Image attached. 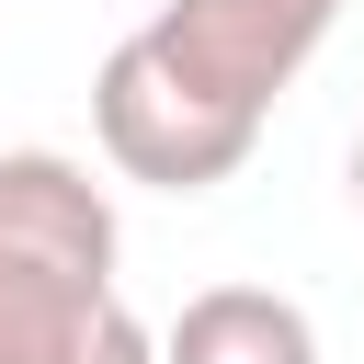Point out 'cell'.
I'll return each mask as SVG.
<instances>
[{
    "mask_svg": "<svg viewBox=\"0 0 364 364\" xmlns=\"http://www.w3.org/2000/svg\"><path fill=\"white\" fill-rule=\"evenodd\" d=\"M341 0H171L91 68V136L148 193H216L250 171L273 102L330 46Z\"/></svg>",
    "mask_w": 364,
    "mask_h": 364,
    "instance_id": "cell-1",
    "label": "cell"
},
{
    "mask_svg": "<svg viewBox=\"0 0 364 364\" xmlns=\"http://www.w3.org/2000/svg\"><path fill=\"white\" fill-rule=\"evenodd\" d=\"M114 193L68 148H0V364H159L114 284Z\"/></svg>",
    "mask_w": 364,
    "mask_h": 364,
    "instance_id": "cell-2",
    "label": "cell"
},
{
    "mask_svg": "<svg viewBox=\"0 0 364 364\" xmlns=\"http://www.w3.org/2000/svg\"><path fill=\"white\" fill-rule=\"evenodd\" d=\"M159 364H318V318L273 284H205L159 330Z\"/></svg>",
    "mask_w": 364,
    "mask_h": 364,
    "instance_id": "cell-3",
    "label": "cell"
},
{
    "mask_svg": "<svg viewBox=\"0 0 364 364\" xmlns=\"http://www.w3.org/2000/svg\"><path fill=\"white\" fill-rule=\"evenodd\" d=\"M353 205H364V125H353Z\"/></svg>",
    "mask_w": 364,
    "mask_h": 364,
    "instance_id": "cell-4",
    "label": "cell"
}]
</instances>
